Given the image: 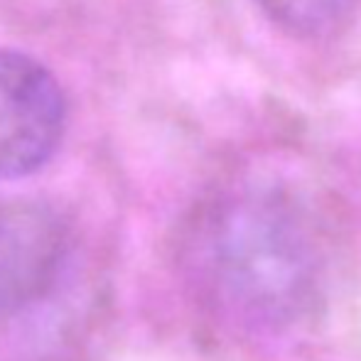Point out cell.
<instances>
[{"label": "cell", "instance_id": "obj_2", "mask_svg": "<svg viewBox=\"0 0 361 361\" xmlns=\"http://www.w3.org/2000/svg\"><path fill=\"white\" fill-rule=\"evenodd\" d=\"M67 128V99L44 64L0 49V180L44 167Z\"/></svg>", "mask_w": 361, "mask_h": 361}, {"label": "cell", "instance_id": "obj_4", "mask_svg": "<svg viewBox=\"0 0 361 361\" xmlns=\"http://www.w3.org/2000/svg\"><path fill=\"white\" fill-rule=\"evenodd\" d=\"M273 25L293 37L314 39L337 32L359 0H253Z\"/></svg>", "mask_w": 361, "mask_h": 361}, {"label": "cell", "instance_id": "obj_1", "mask_svg": "<svg viewBox=\"0 0 361 361\" xmlns=\"http://www.w3.org/2000/svg\"><path fill=\"white\" fill-rule=\"evenodd\" d=\"M197 261L228 319L276 329L317 300L327 271L322 219L295 185L253 177L228 187L200 219Z\"/></svg>", "mask_w": 361, "mask_h": 361}, {"label": "cell", "instance_id": "obj_3", "mask_svg": "<svg viewBox=\"0 0 361 361\" xmlns=\"http://www.w3.org/2000/svg\"><path fill=\"white\" fill-rule=\"evenodd\" d=\"M69 224L42 202L0 204V312L18 314L57 293L72 261Z\"/></svg>", "mask_w": 361, "mask_h": 361}]
</instances>
